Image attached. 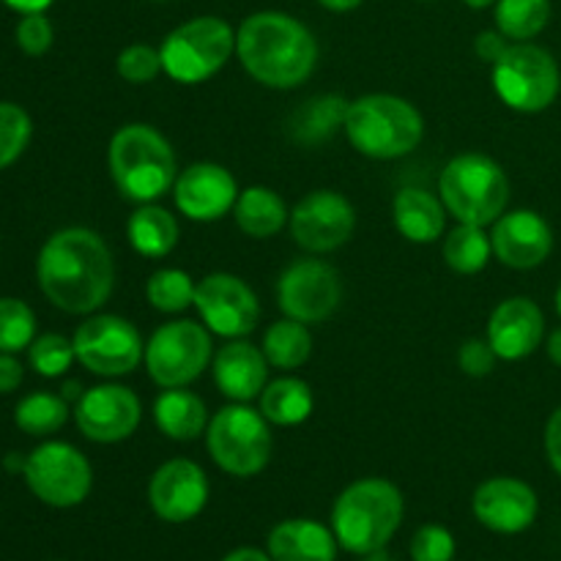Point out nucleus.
Segmentation results:
<instances>
[{
    "mask_svg": "<svg viewBox=\"0 0 561 561\" xmlns=\"http://www.w3.org/2000/svg\"><path fill=\"white\" fill-rule=\"evenodd\" d=\"M343 131L362 157L389 162L409 157L425 137L422 113L403 96L367 93L348 102Z\"/></svg>",
    "mask_w": 561,
    "mask_h": 561,
    "instance_id": "39448f33",
    "label": "nucleus"
},
{
    "mask_svg": "<svg viewBox=\"0 0 561 561\" xmlns=\"http://www.w3.org/2000/svg\"><path fill=\"white\" fill-rule=\"evenodd\" d=\"M546 334L542 310L526 296L504 299L488 321V343L504 362H518L535 354Z\"/></svg>",
    "mask_w": 561,
    "mask_h": 561,
    "instance_id": "412c9836",
    "label": "nucleus"
},
{
    "mask_svg": "<svg viewBox=\"0 0 561 561\" xmlns=\"http://www.w3.org/2000/svg\"><path fill=\"white\" fill-rule=\"evenodd\" d=\"M142 420L140 398L121 383H99L75 403V422L93 444H121L135 436Z\"/></svg>",
    "mask_w": 561,
    "mask_h": 561,
    "instance_id": "dca6fc26",
    "label": "nucleus"
},
{
    "mask_svg": "<svg viewBox=\"0 0 561 561\" xmlns=\"http://www.w3.org/2000/svg\"><path fill=\"white\" fill-rule=\"evenodd\" d=\"M236 53V27L222 16H195L181 22L159 44L164 75L181 85H197L225 69Z\"/></svg>",
    "mask_w": 561,
    "mask_h": 561,
    "instance_id": "0eeeda50",
    "label": "nucleus"
},
{
    "mask_svg": "<svg viewBox=\"0 0 561 561\" xmlns=\"http://www.w3.org/2000/svg\"><path fill=\"white\" fill-rule=\"evenodd\" d=\"M3 3L20 14H44L55 0H3Z\"/></svg>",
    "mask_w": 561,
    "mask_h": 561,
    "instance_id": "a18cd8bd",
    "label": "nucleus"
},
{
    "mask_svg": "<svg viewBox=\"0 0 561 561\" xmlns=\"http://www.w3.org/2000/svg\"><path fill=\"white\" fill-rule=\"evenodd\" d=\"M496 362H499V354L493 351V345L488 343V337L485 340L469 337L463 345H460V351H458L460 370H463L466 376H471V378L491 376L493 367H496Z\"/></svg>",
    "mask_w": 561,
    "mask_h": 561,
    "instance_id": "a19ab883",
    "label": "nucleus"
},
{
    "mask_svg": "<svg viewBox=\"0 0 561 561\" xmlns=\"http://www.w3.org/2000/svg\"><path fill=\"white\" fill-rule=\"evenodd\" d=\"M153 3H164V0H153Z\"/></svg>",
    "mask_w": 561,
    "mask_h": 561,
    "instance_id": "6e6d98bb",
    "label": "nucleus"
},
{
    "mask_svg": "<svg viewBox=\"0 0 561 561\" xmlns=\"http://www.w3.org/2000/svg\"><path fill=\"white\" fill-rule=\"evenodd\" d=\"M546 453L553 471L561 477V409L553 411L551 420H548L546 425Z\"/></svg>",
    "mask_w": 561,
    "mask_h": 561,
    "instance_id": "37998d69",
    "label": "nucleus"
},
{
    "mask_svg": "<svg viewBox=\"0 0 561 561\" xmlns=\"http://www.w3.org/2000/svg\"><path fill=\"white\" fill-rule=\"evenodd\" d=\"M557 310H559V316H561V285H559V290H557Z\"/></svg>",
    "mask_w": 561,
    "mask_h": 561,
    "instance_id": "5fc2aeb1",
    "label": "nucleus"
},
{
    "mask_svg": "<svg viewBox=\"0 0 561 561\" xmlns=\"http://www.w3.org/2000/svg\"><path fill=\"white\" fill-rule=\"evenodd\" d=\"M126 239L142 257H164L179 244V222L168 208L142 203L126 222Z\"/></svg>",
    "mask_w": 561,
    "mask_h": 561,
    "instance_id": "bb28decb",
    "label": "nucleus"
},
{
    "mask_svg": "<svg viewBox=\"0 0 561 561\" xmlns=\"http://www.w3.org/2000/svg\"><path fill=\"white\" fill-rule=\"evenodd\" d=\"M233 219L241 233L250 239H272L288 225L290 211L283 197L268 186H247L239 192Z\"/></svg>",
    "mask_w": 561,
    "mask_h": 561,
    "instance_id": "a878e982",
    "label": "nucleus"
},
{
    "mask_svg": "<svg viewBox=\"0 0 561 561\" xmlns=\"http://www.w3.org/2000/svg\"><path fill=\"white\" fill-rule=\"evenodd\" d=\"M405 502L398 485L365 477L345 488L332 507V531L340 548L356 557L387 548L403 524Z\"/></svg>",
    "mask_w": 561,
    "mask_h": 561,
    "instance_id": "20e7f679",
    "label": "nucleus"
},
{
    "mask_svg": "<svg viewBox=\"0 0 561 561\" xmlns=\"http://www.w3.org/2000/svg\"><path fill=\"white\" fill-rule=\"evenodd\" d=\"M175 208L192 222H217L233 214L239 184L233 173L217 162H197L181 170L173 184Z\"/></svg>",
    "mask_w": 561,
    "mask_h": 561,
    "instance_id": "a211bd4d",
    "label": "nucleus"
},
{
    "mask_svg": "<svg viewBox=\"0 0 561 561\" xmlns=\"http://www.w3.org/2000/svg\"><path fill=\"white\" fill-rule=\"evenodd\" d=\"M537 493L515 477H491L471 496V513L496 535H520L537 518Z\"/></svg>",
    "mask_w": 561,
    "mask_h": 561,
    "instance_id": "6ab92c4d",
    "label": "nucleus"
},
{
    "mask_svg": "<svg viewBox=\"0 0 561 561\" xmlns=\"http://www.w3.org/2000/svg\"><path fill=\"white\" fill-rule=\"evenodd\" d=\"M208 477L195 460L173 458L159 466L148 482V504L164 524L195 520L208 504Z\"/></svg>",
    "mask_w": 561,
    "mask_h": 561,
    "instance_id": "f3484780",
    "label": "nucleus"
},
{
    "mask_svg": "<svg viewBox=\"0 0 561 561\" xmlns=\"http://www.w3.org/2000/svg\"><path fill=\"white\" fill-rule=\"evenodd\" d=\"M318 3H321L323 9H329V11H337V14H345V11H354V9H359V5L365 3V0H318Z\"/></svg>",
    "mask_w": 561,
    "mask_h": 561,
    "instance_id": "de8ad7c7",
    "label": "nucleus"
},
{
    "mask_svg": "<svg viewBox=\"0 0 561 561\" xmlns=\"http://www.w3.org/2000/svg\"><path fill=\"white\" fill-rule=\"evenodd\" d=\"M337 537L312 518H290L268 531V557L274 561H337Z\"/></svg>",
    "mask_w": 561,
    "mask_h": 561,
    "instance_id": "5701e85b",
    "label": "nucleus"
},
{
    "mask_svg": "<svg viewBox=\"0 0 561 561\" xmlns=\"http://www.w3.org/2000/svg\"><path fill=\"white\" fill-rule=\"evenodd\" d=\"M71 343H75L77 362L104 378L126 376L146 356V343L135 323L110 312L88 316L77 327Z\"/></svg>",
    "mask_w": 561,
    "mask_h": 561,
    "instance_id": "f8f14e48",
    "label": "nucleus"
},
{
    "mask_svg": "<svg viewBox=\"0 0 561 561\" xmlns=\"http://www.w3.org/2000/svg\"><path fill=\"white\" fill-rule=\"evenodd\" d=\"M82 392H85V389L80 387V381H66L64 389H60V398H64L66 403H77V400L82 398Z\"/></svg>",
    "mask_w": 561,
    "mask_h": 561,
    "instance_id": "09e8293b",
    "label": "nucleus"
},
{
    "mask_svg": "<svg viewBox=\"0 0 561 561\" xmlns=\"http://www.w3.org/2000/svg\"><path fill=\"white\" fill-rule=\"evenodd\" d=\"M36 340V316L22 299H0V351L16 354Z\"/></svg>",
    "mask_w": 561,
    "mask_h": 561,
    "instance_id": "f704fd0d",
    "label": "nucleus"
},
{
    "mask_svg": "<svg viewBox=\"0 0 561 561\" xmlns=\"http://www.w3.org/2000/svg\"><path fill=\"white\" fill-rule=\"evenodd\" d=\"M359 561H398V559H392L387 553V548H378V551H373V553H365V557H359Z\"/></svg>",
    "mask_w": 561,
    "mask_h": 561,
    "instance_id": "603ef678",
    "label": "nucleus"
},
{
    "mask_svg": "<svg viewBox=\"0 0 561 561\" xmlns=\"http://www.w3.org/2000/svg\"><path fill=\"white\" fill-rule=\"evenodd\" d=\"M211 332L203 323L186 318L162 323L146 343V356H142L148 378L162 389L190 387L206 367H211Z\"/></svg>",
    "mask_w": 561,
    "mask_h": 561,
    "instance_id": "9d476101",
    "label": "nucleus"
},
{
    "mask_svg": "<svg viewBox=\"0 0 561 561\" xmlns=\"http://www.w3.org/2000/svg\"><path fill=\"white\" fill-rule=\"evenodd\" d=\"M33 137L31 115L14 102H0V170L14 164L25 153Z\"/></svg>",
    "mask_w": 561,
    "mask_h": 561,
    "instance_id": "c9c22d12",
    "label": "nucleus"
},
{
    "mask_svg": "<svg viewBox=\"0 0 561 561\" xmlns=\"http://www.w3.org/2000/svg\"><path fill=\"white\" fill-rule=\"evenodd\" d=\"M496 31L510 42H529L546 31L551 20V0H496L493 5Z\"/></svg>",
    "mask_w": 561,
    "mask_h": 561,
    "instance_id": "7c9ffc66",
    "label": "nucleus"
},
{
    "mask_svg": "<svg viewBox=\"0 0 561 561\" xmlns=\"http://www.w3.org/2000/svg\"><path fill=\"white\" fill-rule=\"evenodd\" d=\"M115 69H118L121 80L131 82V85H146L164 71L159 47H151V44H129L121 49Z\"/></svg>",
    "mask_w": 561,
    "mask_h": 561,
    "instance_id": "4c0bfd02",
    "label": "nucleus"
},
{
    "mask_svg": "<svg viewBox=\"0 0 561 561\" xmlns=\"http://www.w3.org/2000/svg\"><path fill=\"white\" fill-rule=\"evenodd\" d=\"M290 236L310 255L340 250L354 236L356 211L345 195L334 190H316L301 197L290 211Z\"/></svg>",
    "mask_w": 561,
    "mask_h": 561,
    "instance_id": "2eb2a0df",
    "label": "nucleus"
},
{
    "mask_svg": "<svg viewBox=\"0 0 561 561\" xmlns=\"http://www.w3.org/2000/svg\"><path fill=\"white\" fill-rule=\"evenodd\" d=\"M493 257L510 268H537L548 261L553 250L551 225L529 208L502 214L491 230Z\"/></svg>",
    "mask_w": 561,
    "mask_h": 561,
    "instance_id": "aec40b11",
    "label": "nucleus"
},
{
    "mask_svg": "<svg viewBox=\"0 0 561 561\" xmlns=\"http://www.w3.org/2000/svg\"><path fill=\"white\" fill-rule=\"evenodd\" d=\"M195 279L184 268H159L148 277L146 299L153 310L173 316L195 305Z\"/></svg>",
    "mask_w": 561,
    "mask_h": 561,
    "instance_id": "473e14b6",
    "label": "nucleus"
},
{
    "mask_svg": "<svg viewBox=\"0 0 561 561\" xmlns=\"http://www.w3.org/2000/svg\"><path fill=\"white\" fill-rule=\"evenodd\" d=\"M66 420H69V403L53 392L27 394L14 409L16 427L33 438L53 436L66 425Z\"/></svg>",
    "mask_w": 561,
    "mask_h": 561,
    "instance_id": "2f4dec72",
    "label": "nucleus"
},
{
    "mask_svg": "<svg viewBox=\"0 0 561 561\" xmlns=\"http://www.w3.org/2000/svg\"><path fill=\"white\" fill-rule=\"evenodd\" d=\"M493 91L515 113H542L559 96L561 75L553 55L529 42L510 44L493 64Z\"/></svg>",
    "mask_w": 561,
    "mask_h": 561,
    "instance_id": "1a4fd4ad",
    "label": "nucleus"
},
{
    "mask_svg": "<svg viewBox=\"0 0 561 561\" xmlns=\"http://www.w3.org/2000/svg\"><path fill=\"white\" fill-rule=\"evenodd\" d=\"M345 110H348V102L334 93L329 96H318L312 102H307V107L299 113V121H296V137L301 142H318L323 137H329L332 131L343 129Z\"/></svg>",
    "mask_w": 561,
    "mask_h": 561,
    "instance_id": "72a5a7b5",
    "label": "nucleus"
},
{
    "mask_svg": "<svg viewBox=\"0 0 561 561\" xmlns=\"http://www.w3.org/2000/svg\"><path fill=\"white\" fill-rule=\"evenodd\" d=\"M263 356L277 370H296L305 365L312 354V334L307 323L294 321V318H283V321L272 323L263 334L261 345Z\"/></svg>",
    "mask_w": 561,
    "mask_h": 561,
    "instance_id": "c85d7f7f",
    "label": "nucleus"
},
{
    "mask_svg": "<svg viewBox=\"0 0 561 561\" xmlns=\"http://www.w3.org/2000/svg\"><path fill=\"white\" fill-rule=\"evenodd\" d=\"M491 233H485V228H480V225L460 222L444 239V261L453 272L466 274V277L480 274L491 263Z\"/></svg>",
    "mask_w": 561,
    "mask_h": 561,
    "instance_id": "c756f323",
    "label": "nucleus"
},
{
    "mask_svg": "<svg viewBox=\"0 0 561 561\" xmlns=\"http://www.w3.org/2000/svg\"><path fill=\"white\" fill-rule=\"evenodd\" d=\"M222 561H274V559L268 557V553L257 551V548H236V551H230Z\"/></svg>",
    "mask_w": 561,
    "mask_h": 561,
    "instance_id": "49530a36",
    "label": "nucleus"
},
{
    "mask_svg": "<svg viewBox=\"0 0 561 561\" xmlns=\"http://www.w3.org/2000/svg\"><path fill=\"white\" fill-rule=\"evenodd\" d=\"M548 356H551L553 365L561 367V327L548 337Z\"/></svg>",
    "mask_w": 561,
    "mask_h": 561,
    "instance_id": "8fccbe9b",
    "label": "nucleus"
},
{
    "mask_svg": "<svg viewBox=\"0 0 561 561\" xmlns=\"http://www.w3.org/2000/svg\"><path fill=\"white\" fill-rule=\"evenodd\" d=\"M195 310L203 327L225 340H241L255 332L261 301L241 277L228 272L208 274L195 288Z\"/></svg>",
    "mask_w": 561,
    "mask_h": 561,
    "instance_id": "4468645a",
    "label": "nucleus"
},
{
    "mask_svg": "<svg viewBox=\"0 0 561 561\" xmlns=\"http://www.w3.org/2000/svg\"><path fill=\"white\" fill-rule=\"evenodd\" d=\"M466 5H469V9H491V5H496V0H463Z\"/></svg>",
    "mask_w": 561,
    "mask_h": 561,
    "instance_id": "864d4df0",
    "label": "nucleus"
},
{
    "mask_svg": "<svg viewBox=\"0 0 561 561\" xmlns=\"http://www.w3.org/2000/svg\"><path fill=\"white\" fill-rule=\"evenodd\" d=\"M236 55L255 82L290 91L316 71L318 42L305 22L285 11H255L236 31Z\"/></svg>",
    "mask_w": 561,
    "mask_h": 561,
    "instance_id": "f03ea898",
    "label": "nucleus"
},
{
    "mask_svg": "<svg viewBox=\"0 0 561 561\" xmlns=\"http://www.w3.org/2000/svg\"><path fill=\"white\" fill-rule=\"evenodd\" d=\"M422 3H431V0H422Z\"/></svg>",
    "mask_w": 561,
    "mask_h": 561,
    "instance_id": "4d7b16f0",
    "label": "nucleus"
},
{
    "mask_svg": "<svg viewBox=\"0 0 561 561\" xmlns=\"http://www.w3.org/2000/svg\"><path fill=\"white\" fill-rule=\"evenodd\" d=\"M268 362L257 345L241 340H230L228 345L214 354L211 370L219 392L233 403H250L261 398L268 383Z\"/></svg>",
    "mask_w": 561,
    "mask_h": 561,
    "instance_id": "4be33fe9",
    "label": "nucleus"
},
{
    "mask_svg": "<svg viewBox=\"0 0 561 561\" xmlns=\"http://www.w3.org/2000/svg\"><path fill=\"white\" fill-rule=\"evenodd\" d=\"M53 38H55V31H53V22H49L47 16L22 14L20 25H16V44H20L22 53L38 58V55H44L49 47H53Z\"/></svg>",
    "mask_w": 561,
    "mask_h": 561,
    "instance_id": "ea45409f",
    "label": "nucleus"
},
{
    "mask_svg": "<svg viewBox=\"0 0 561 561\" xmlns=\"http://www.w3.org/2000/svg\"><path fill=\"white\" fill-rule=\"evenodd\" d=\"M438 197L447 214L466 225H493L510 203L507 173L485 153H460L438 175Z\"/></svg>",
    "mask_w": 561,
    "mask_h": 561,
    "instance_id": "423d86ee",
    "label": "nucleus"
},
{
    "mask_svg": "<svg viewBox=\"0 0 561 561\" xmlns=\"http://www.w3.org/2000/svg\"><path fill=\"white\" fill-rule=\"evenodd\" d=\"M340 301H343V279L332 263L301 257L279 274L277 305L285 318L299 323H321L334 316Z\"/></svg>",
    "mask_w": 561,
    "mask_h": 561,
    "instance_id": "ddd939ff",
    "label": "nucleus"
},
{
    "mask_svg": "<svg viewBox=\"0 0 561 561\" xmlns=\"http://www.w3.org/2000/svg\"><path fill=\"white\" fill-rule=\"evenodd\" d=\"M208 420L211 416H208L206 403L184 387L164 389L153 403V422L159 433L173 442H195L206 433Z\"/></svg>",
    "mask_w": 561,
    "mask_h": 561,
    "instance_id": "393cba45",
    "label": "nucleus"
},
{
    "mask_svg": "<svg viewBox=\"0 0 561 561\" xmlns=\"http://www.w3.org/2000/svg\"><path fill=\"white\" fill-rule=\"evenodd\" d=\"M25 460H27V455L11 453V455H5L3 466H5V469H9V471H14V474H22V471H25Z\"/></svg>",
    "mask_w": 561,
    "mask_h": 561,
    "instance_id": "3c124183",
    "label": "nucleus"
},
{
    "mask_svg": "<svg viewBox=\"0 0 561 561\" xmlns=\"http://www.w3.org/2000/svg\"><path fill=\"white\" fill-rule=\"evenodd\" d=\"M27 488L38 502L69 510L88 499L93 485V469L85 455L66 442H44L25 460Z\"/></svg>",
    "mask_w": 561,
    "mask_h": 561,
    "instance_id": "9b49d317",
    "label": "nucleus"
},
{
    "mask_svg": "<svg viewBox=\"0 0 561 561\" xmlns=\"http://www.w3.org/2000/svg\"><path fill=\"white\" fill-rule=\"evenodd\" d=\"M411 559L414 561H453L455 559V537L447 526L425 524L416 529L411 540Z\"/></svg>",
    "mask_w": 561,
    "mask_h": 561,
    "instance_id": "58836bf2",
    "label": "nucleus"
},
{
    "mask_svg": "<svg viewBox=\"0 0 561 561\" xmlns=\"http://www.w3.org/2000/svg\"><path fill=\"white\" fill-rule=\"evenodd\" d=\"M36 279L58 310L93 316L113 294L115 263L96 230L64 228L44 241L36 257Z\"/></svg>",
    "mask_w": 561,
    "mask_h": 561,
    "instance_id": "f257e3e1",
    "label": "nucleus"
},
{
    "mask_svg": "<svg viewBox=\"0 0 561 561\" xmlns=\"http://www.w3.org/2000/svg\"><path fill=\"white\" fill-rule=\"evenodd\" d=\"M507 36L502 31H482L480 36L474 38V53L477 58L485 60V64H496L504 53H507Z\"/></svg>",
    "mask_w": 561,
    "mask_h": 561,
    "instance_id": "79ce46f5",
    "label": "nucleus"
},
{
    "mask_svg": "<svg viewBox=\"0 0 561 561\" xmlns=\"http://www.w3.org/2000/svg\"><path fill=\"white\" fill-rule=\"evenodd\" d=\"M27 359L31 367L44 378H60L71 367V362L77 359L75 343L64 334H42L31 343L27 348Z\"/></svg>",
    "mask_w": 561,
    "mask_h": 561,
    "instance_id": "e433bc0d",
    "label": "nucleus"
},
{
    "mask_svg": "<svg viewBox=\"0 0 561 561\" xmlns=\"http://www.w3.org/2000/svg\"><path fill=\"white\" fill-rule=\"evenodd\" d=\"M107 168L121 197L131 203H157L179 179L175 151L168 137L148 124H126L113 135Z\"/></svg>",
    "mask_w": 561,
    "mask_h": 561,
    "instance_id": "7ed1b4c3",
    "label": "nucleus"
},
{
    "mask_svg": "<svg viewBox=\"0 0 561 561\" xmlns=\"http://www.w3.org/2000/svg\"><path fill=\"white\" fill-rule=\"evenodd\" d=\"M272 427L250 403H230L208 420L206 449L214 463L230 477H255L272 460Z\"/></svg>",
    "mask_w": 561,
    "mask_h": 561,
    "instance_id": "6e6552de",
    "label": "nucleus"
},
{
    "mask_svg": "<svg viewBox=\"0 0 561 561\" xmlns=\"http://www.w3.org/2000/svg\"><path fill=\"white\" fill-rule=\"evenodd\" d=\"M392 219L394 228L400 230L405 241H411V244H433L444 233L447 208H444L442 197L431 195L427 190L405 186L394 195Z\"/></svg>",
    "mask_w": 561,
    "mask_h": 561,
    "instance_id": "b1692460",
    "label": "nucleus"
},
{
    "mask_svg": "<svg viewBox=\"0 0 561 561\" xmlns=\"http://www.w3.org/2000/svg\"><path fill=\"white\" fill-rule=\"evenodd\" d=\"M22 365L14 359V354H3L0 351V394H9L14 389H20L22 383Z\"/></svg>",
    "mask_w": 561,
    "mask_h": 561,
    "instance_id": "c03bdc74",
    "label": "nucleus"
},
{
    "mask_svg": "<svg viewBox=\"0 0 561 561\" xmlns=\"http://www.w3.org/2000/svg\"><path fill=\"white\" fill-rule=\"evenodd\" d=\"M312 409H316V398H312L310 383L301 378H277V381H268L261 392V414L266 416L268 425L296 427L310 420Z\"/></svg>",
    "mask_w": 561,
    "mask_h": 561,
    "instance_id": "cd10ccee",
    "label": "nucleus"
}]
</instances>
